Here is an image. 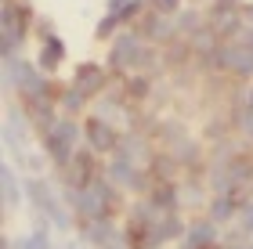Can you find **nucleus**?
Wrapping results in <instances>:
<instances>
[{"instance_id": "1", "label": "nucleus", "mask_w": 253, "mask_h": 249, "mask_svg": "<svg viewBox=\"0 0 253 249\" xmlns=\"http://www.w3.org/2000/svg\"><path fill=\"white\" fill-rule=\"evenodd\" d=\"M29 101L87 188L145 228L253 174V0H7Z\"/></svg>"}]
</instances>
